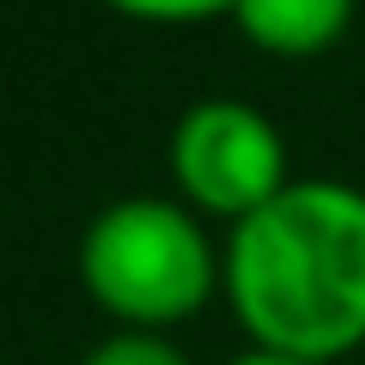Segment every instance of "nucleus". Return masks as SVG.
I'll return each mask as SVG.
<instances>
[{"mask_svg": "<svg viewBox=\"0 0 365 365\" xmlns=\"http://www.w3.org/2000/svg\"><path fill=\"white\" fill-rule=\"evenodd\" d=\"M225 292L262 353L329 365L365 341V189L287 182L225 237Z\"/></svg>", "mask_w": 365, "mask_h": 365, "instance_id": "obj_1", "label": "nucleus"}, {"mask_svg": "<svg viewBox=\"0 0 365 365\" xmlns=\"http://www.w3.org/2000/svg\"><path fill=\"white\" fill-rule=\"evenodd\" d=\"M79 274H86V292L122 329L165 335L170 323H189L213 299V287L225 280V256H213L207 225L189 207L128 195L86 225Z\"/></svg>", "mask_w": 365, "mask_h": 365, "instance_id": "obj_2", "label": "nucleus"}, {"mask_svg": "<svg viewBox=\"0 0 365 365\" xmlns=\"http://www.w3.org/2000/svg\"><path fill=\"white\" fill-rule=\"evenodd\" d=\"M170 170L201 213L250 220L287 189V140L244 98H201L170 128Z\"/></svg>", "mask_w": 365, "mask_h": 365, "instance_id": "obj_3", "label": "nucleus"}, {"mask_svg": "<svg viewBox=\"0 0 365 365\" xmlns=\"http://www.w3.org/2000/svg\"><path fill=\"white\" fill-rule=\"evenodd\" d=\"M359 0H237L232 19L268 55H323L347 37Z\"/></svg>", "mask_w": 365, "mask_h": 365, "instance_id": "obj_4", "label": "nucleus"}, {"mask_svg": "<svg viewBox=\"0 0 365 365\" xmlns=\"http://www.w3.org/2000/svg\"><path fill=\"white\" fill-rule=\"evenodd\" d=\"M79 365H189V353L170 347L153 329H116V335H104Z\"/></svg>", "mask_w": 365, "mask_h": 365, "instance_id": "obj_5", "label": "nucleus"}, {"mask_svg": "<svg viewBox=\"0 0 365 365\" xmlns=\"http://www.w3.org/2000/svg\"><path fill=\"white\" fill-rule=\"evenodd\" d=\"M116 13L128 19H158V25H189V19H213V13H232L237 0H110Z\"/></svg>", "mask_w": 365, "mask_h": 365, "instance_id": "obj_6", "label": "nucleus"}, {"mask_svg": "<svg viewBox=\"0 0 365 365\" xmlns=\"http://www.w3.org/2000/svg\"><path fill=\"white\" fill-rule=\"evenodd\" d=\"M232 365H311V359H287V353H262V347H250V353H237Z\"/></svg>", "mask_w": 365, "mask_h": 365, "instance_id": "obj_7", "label": "nucleus"}]
</instances>
